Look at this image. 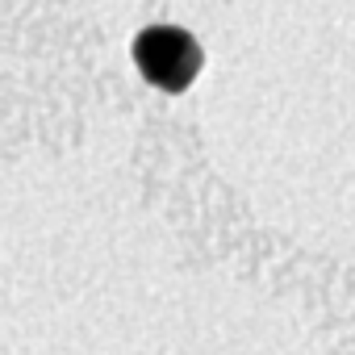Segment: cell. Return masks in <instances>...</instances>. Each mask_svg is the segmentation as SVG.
Instances as JSON below:
<instances>
[{"label":"cell","instance_id":"obj_1","mask_svg":"<svg viewBox=\"0 0 355 355\" xmlns=\"http://www.w3.org/2000/svg\"><path fill=\"white\" fill-rule=\"evenodd\" d=\"M134 63L146 84L163 92H184L201 71V46L175 26H150L134 38Z\"/></svg>","mask_w":355,"mask_h":355}]
</instances>
